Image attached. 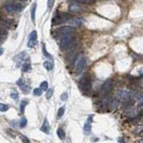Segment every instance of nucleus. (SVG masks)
<instances>
[{
  "instance_id": "obj_5",
  "label": "nucleus",
  "mask_w": 143,
  "mask_h": 143,
  "mask_svg": "<svg viewBox=\"0 0 143 143\" xmlns=\"http://www.w3.org/2000/svg\"><path fill=\"white\" fill-rule=\"evenodd\" d=\"M72 19V15L69 14H60L55 15V17L53 18L52 22H53V24H60V23H64V22H69L70 20Z\"/></svg>"
},
{
  "instance_id": "obj_35",
  "label": "nucleus",
  "mask_w": 143,
  "mask_h": 143,
  "mask_svg": "<svg viewBox=\"0 0 143 143\" xmlns=\"http://www.w3.org/2000/svg\"><path fill=\"white\" fill-rule=\"evenodd\" d=\"M67 98H68V95H67V93H63V94L61 95V99L63 100V101H66Z\"/></svg>"
},
{
  "instance_id": "obj_16",
  "label": "nucleus",
  "mask_w": 143,
  "mask_h": 143,
  "mask_svg": "<svg viewBox=\"0 0 143 143\" xmlns=\"http://www.w3.org/2000/svg\"><path fill=\"white\" fill-rule=\"evenodd\" d=\"M56 133H57V136H58V138L60 139H65V131H64L62 128H58L57 129V131H56Z\"/></svg>"
},
{
  "instance_id": "obj_36",
  "label": "nucleus",
  "mask_w": 143,
  "mask_h": 143,
  "mask_svg": "<svg viewBox=\"0 0 143 143\" xmlns=\"http://www.w3.org/2000/svg\"><path fill=\"white\" fill-rule=\"evenodd\" d=\"M73 1L78 4H87L88 3V0H73Z\"/></svg>"
},
{
  "instance_id": "obj_29",
  "label": "nucleus",
  "mask_w": 143,
  "mask_h": 143,
  "mask_svg": "<svg viewBox=\"0 0 143 143\" xmlns=\"http://www.w3.org/2000/svg\"><path fill=\"white\" fill-rule=\"evenodd\" d=\"M26 124H27V120L24 117H22V119H21V121H20V127L24 128L26 126Z\"/></svg>"
},
{
  "instance_id": "obj_43",
  "label": "nucleus",
  "mask_w": 143,
  "mask_h": 143,
  "mask_svg": "<svg viewBox=\"0 0 143 143\" xmlns=\"http://www.w3.org/2000/svg\"><path fill=\"white\" fill-rule=\"evenodd\" d=\"M20 1H28V0H20Z\"/></svg>"
},
{
  "instance_id": "obj_44",
  "label": "nucleus",
  "mask_w": 143,
  "mask_h": 143,
  "mask_svg": "<svg viewBox=\"0 0 143 143\" xmlns=\"http://www.w3.org/2000/svg\"><path fill=\"white\" fill-rule=\"evenodd\" d=\"M1 39H2V38H1V37H0V40H1Z\"/></svg>"
},
{
  "instance_id": "obj_33",
  "label": "nucleus",
  "mask_w": 143,
  "mask_h": 143,
  "mask_svg": "<svg viewBox=\"0 0 143 143\" xmlns=\"http://www.w3.org/2000/svg\"><path fill=\"white\" fill-rule=\"evenodd\" d=\"M11 97H12L13 98H14V99H17L18 98V93H17V91H12L11 92Z\"/></svg>"
},
{
  "instance_id": "obj_15",
  "label": "nucleus",
  "mask_w": 143,
  "mask_h": 143,
  "mask_svg": "<svg viewBox=\"0 0 143 143\" xmlns=\"http://www.w3.org/2000/svg\"><path fill=\"white\" fill-rule=\"evenodd\" d=\"M81 21H82V20L80 19V18H76V19H73V21L70 22V24L71 26H73V27H79L80 24L82 23Z\"/></svg>"
},
{
  "instance_id": "obj_11",
  "label": "nucleus",
  "mask_w": 143,
  "mask_h": 143,
  "mask_svg": "<svg viewBox=\"0 0 143 143\" xmlns=\"http://www.w3.org/2000/svg\"><path fill=\"white\" fill-rule=\"evenodd\" d=\"M91 120H92V116H90L88 121H87L86 124H84L83 130H84V132L86 134H90V131H91Z\"/></svg>"
},
{
  "instance_id": "obj_23",
  "label": "nucleus",
  "mask_w": 143,
  "mask_h": 143,
  "mask_svg": "<svg viewBox=\"0 0 143 143\" xmlns=\"http://www.w3.org/2000/svg\"><path fill=\"white\" fill-rule=\"evenodd\" d=\"M6 132L8 134V135L11 136V137H12V138H15V136L18 134L15 131H13V130H11V129H7V130H6Z\"/></svg>"
},
{
  "instance_id": "obj_4",
  "label": "nucleus",
  "mask_w": 143,
  "mask_h": 143,
  "mask_svg": "<svg viewBox=\"0 0 143 143\" xmlns=\"http://www.w3.org/2000/svg\"><path fill=\"white\" fill-rule=\"evenodd\" d=\"M69 34H73V29L70 26H65V27H61L59 29L55 30V32H54V35L55 37H59L62 38L65 37L66 35H69Z\"/></svg>"
},
{
  "instance_id": "obj_3",
  "label": "nucleus",
  "mask_w": 143,
  "mask_h": 143,
  "mask_svg": "<svg viewBox=\"0 0 143 143\" xmlns=\"http://www.w3.org/2000/svg\"><path fill=\"white\" fill-rule=\"evenodd\" d=\"M87 67V60L84 55H80L77 59L76 63H75V73L77 74L81 73Z\"/></svg>"
},
{
  "instance_id": "obj_19",
  "label": "nucleus",
  "mask_w": 143,
  "mask_h": 143,
  "mask_svg": "<svg viewBox=\"0 0 143 143\" xmlns=\"http://www.w3.org/2000/svg\"><path fill=\"white\" fill-rule=\"evenodd\" d=\"M42 52H43V55H45L47 58H52L50 54H48V52L47 51V48H46V45L45 44H42Z\"/></svg>"
},
{
  "instance_id": "obj_17",
  "label": "nucleus",
  "mask_w": 143,
  "mask_h": 143,
  "mask_svg": "<svg viewBox=\"0 0 143 143\" xmlns=\"http://www.w3.org/2000/svg\"><path fill=\"white\" fill-rule=\"evenodd\" d=\"M32 69V66H31V63H30V61H27L25 63L22 65V72H29L30 70Z\"/></svg>"
},
{
  "instance_id": "obj_39",
  "label": "nucleus",
  "mask_w": 143,
  "mask_h": 143,
  "mask_svg": "<svg viewBox=\"0 0 143 143\" xmlns=\"http://www.w3.org/2000/svg\"><path fill=\"white\" fill-rule=\"evenodd\" d=\"M5 19V17L4 16H3V14H1V13H0V23H1V22H3V20Z\"/></svg>"
},
{
  "instance_id": "obj_26",
  "label": "nucleus",
  "mask_w": 143,
  "mask_h": 143,
  "mask_svg": "<svg viewBox=\"0 0 143 143\" xmlns=\"http://www.w3.org/2000/svg\"><path fill=\"white\" fill-rule=\"evenodd\" d=\"M39 88L41 89L42 90H44V91H45V90H47V89H48V83L47 82V81H42L41 83H40V87H39Z\"/></svg>"
},
{
  "instance_id": "obj_22",
  "label": "nucleus",
  "mask_w": 143,
  "mask_h": 143,
  "mask_svg": "<svg viewBox=\"0 0 143 143\" xmlns=\"http://www.w3.org/2000/svg\"><path fill=\"white\" fill-rule=\"evenodd\" d=\"M43 65L47 71H51L52 69H53V65H52L50 62H48V61H46V62H44Z\"/></svg>"
},
{
  "instance_id": "obj_42",
  "label": "nucleus",
  "mask_w": 143,
  "mask_h": 143,
  "mask_svg": "<svg viewBox=\"0 0 143 143\" xmlns=\"http://www.w3.org/2000/svg\"><path fill=\"white\" fill-rule=\"evenodd\" d=\"M138 143H143V139H141L140 140H139V142H138Z\"/></svg>"
},
{
  "instance_id": "obj_18",
  "label": "nucleus",
  "mask_w": 143,
  "mask_h": 143,
  "mask_svg": "<svg viewBox=\"0 0 143 143\" xmlns=\"http://www.w3.org/2000/svg\"><path fill=\"white\" fill-rule=\"evenodd\" d=\"M28 105V101L27 100H22L21 104H20V110H21V113L23 114L24 109H25V106Z\"/></svg>"
},
{
  "instance_id": "obj_37",
  "label": "nucleus",
  "mask_w": 143,
  "mask_h": 143,
  "mask_svg": "<svg viewBox=\"0 0 143 143\" xmlns=\"http://www.w3.org/2000/svg\"><path fill=\"white\" fill-rule=\"evenodd\" d=\"M143 106V96L138 101V106Z\"/></svg>"
},
{
  "instance_id": "obj_14",
  "label": "nucleus",
  "mask_w": 143,
  "mask_h": 143,
  "mask_svg": "<svg viewBox=\"0 0 143 143\" xmlns=\"http://www.w3.org/2000/svg\"><path fill=\"white\" fill-rule=\"evenodd\" d=\"M69 10H70V12L73 13V14H77V13L81 12L80 7H79V6H76V5H71V6H69Z\"/></svg>"
},
{
  "instance_id": "obj_7",
  "label": "nucleus",
  "mask_w": 143,
  "mask_h": 143,
  "mask_svg": "<svg viewBox=\"0 0 143 143\" xmlns=\"http://www.w3.org/2000/svg\"><path fill=\"white\" fill-rule=\"evenodd\" d=\"M116 97L120 100V102L121 101H127V100L129 99L130 97H131V93H130L129 90H121L120 92H118Z\"/></svg>"
},
{
  "instance_id": "obj_28",
  "label": "nucleus",
  "mask_w": 143,
  "mask_h": 143,
  "mask_svg": "<svg viewBox=\"0 0 143 143\" xmlns=\"http://www.w3.org/2000/svg\"><path fill=\"white\" fill-rule=\"evenodd\" d=\"M9 106L6 104H3V103H0V111L1 112H6L8 110Z\"/></svg>"
},
{
  "instance_id": "obj_32",
  "label": "nucleus",
  "mask_w": 143,
  "mask_h": 143,
  "mask_svg": "<svg viewBox=\"0 0 143 143\" xmlns=\"http://www.w3.org/2000/svg\"><path fill=\"white\" fill-rule=\"evenodd\" d=\"M20 138H21V139H22V141L23 143H30V140H29V139H28L26 136H24V135H22V134H21L20 135Z\"/></svg>"
},
{
  "instance_id": "obj_24",
  "label": "nucleus",
  "mask_w": 143,
  "mask_h": 143,
  "mask_svg": "<svg viewBox=\"0 0 143 143\" xmlns=\"http://www.w3.org/2000/svg\"><path fill=\"white\" fill-rule=\"evenodd\" d=\"M37 43H38L37 39H29V41H28V47H34L37 45Z\"/></svg>"
},
{
  "instance_id": "obj_2",
  "label": "nucleus",
  "mask_w": 143,
  "mask_h": 143,
  "mask_svg": "<svg viewBox=\"0 0 143 143\" xmlns=\"http://www.w3.org/2000/svg\"><path fill=\"white\" fill-rule=\"evenodd\" d=\"M4 8L9 14H15L21 12L23 9V6L18 1H8L4 5Z\"/></svg>"
},
{
  "instance_id": "obj_1",
  "label": "nucleus",
  "mask_w": 143,
  "mask_h": 143,
  "mask_svg": "<svg viewBox=\"0 0 143 143\" xmlns=\"http://www.w3.org/2000/svg\"><path fill=\"white\" fill-rule=\"evenodd\" d=\"M75 44V38L73 34H69L65 37H63L60 39V48L64 51L69 50V49L73 48Z\"/></svg>"
},
{
  "instance_id": "obj_31",
  "label": "nucleus",
  "mask_w": 143,
  "mask_h": 143,
  "mask_svg": "<svg viewBox=\"0 0 143 143\" xmlns=\"http://www.w3.org/2000/svg\"><path fill=\"white\" fill-rule=\"evenodd\" d=\"M53 92H54V90H52V89H50V90H48L47 91V93H46V98H47V99H49V98L52 97V95H53Z\"/></svg>"
},
{
  "instance_id": "obj_12",
  "label": "nucleus",
  "mask_w": 143,
  "mask_h": 143,
  "mask_svg": "<svg viewBox=\"0 0 143 143\" xmlns=\"http://www.w3.org/2000/svg\"><path fill=\"white\" fill-rule=\"evenodd\" d=\"M40 131L46 134H49V132H50V125H49V123L47 119L44 120V123L42 124L41 128H40Z\"/></svg>"
},
{
  "instance_id": "obj_25",
  "label": "nucleus",
  "mask_w": 143,
  "mask_h": 143,
  "mask_svg": "<svg viewBox=\"0 0 143 143\" xmlns=\"http://www.w3.org/2000/svg\"><path fill=\"white\" fill-rule=\"evenodd\" d=\"M6 35H7V31L6 30V28L0 27V37L5 38Z\"/></svg>"
},
{
  "instance_id": "obj_6",
  "label": "nucleus",
  "mask_w": 143,
  "mask_h": 143,
  "mask_svg": "<svg viewBox=\"0 0 143 143\" xmlns=\"http://www.w3.org/2000/svg\"><path fill=\"white\" fill-rule=\"evenodd\" d=\"M80 89L82 90H89L91 88V82H90V78L87 76H83L82 78L80 80V83H79Z\"/></svg>"
},
{
  "instance_id": "obj_21",
  "label": "nucleus",
  "mask_w": 143,
  "mask_h": 143,
  "mask_svg": "<svg viewBox=\"0 0 143 143\" xmlns=\"http://www.w3.org/2000/svg\"><path fill=\"white\" fill-rule=\"evenodd\" d=\"M65 106H61L60 108L58 109V112H57V118H61L62 116H64L65 114Z\"/></svg>"
},
{
  "instance_id": "obj_20",
  "label": "nucleus",
  "mask_w": 143,
  "mask_h": 143,
  "mask_svg": "<svg viewBox=\"0 0 143 143\" xmlns=\"http://www.w3.org/2000/svg\"><path fill=\"white\" fill-rule=\"evenodd\" d=\"M36 7H37V4H33L32 5V22H35V13H36Z\"/></svg>"
},
{
  "instance_id": "obj_41",
  "label": "nucleus",
  "mask_w": 143,
  "mask_h": 143,
  "mask_svg": "<svg viewBox=\"0 0 143 143\" xmlns=\"http://www.w3.org/2000/svg\"><path fill=\"white\" fill-rule=\"evenodd\" d=\"M3 53H4V49H3V48H0V55H2Z\"/></svg>"
},
{
  "instance_id": "obj_38",
  "label": "nucleus",
  "mask_w": 143,
  "mask_h": 143,
  "mask_svg": "<svg viewBox=\"0 0 143 143\" xmlns=\"http://www.w3.org/2000/svg\"><path fill=\"white\" fill-rule=\"evenodd\" d=\"M118 142L119 143H125V141H124V138H119V139H118Z\"/></svg>"
},
{
  "instance_id": "obj_40",
  "label": "nucleus",
  "mask_w": 143,
  "mask_h": 143,
  "mask_svg": "<svg viewBox=\"0 0 143 143\" xmlns=\"http://www.w3.org/2000/svg\"><path fill=\"white\" fill-rule=\"evenodd\" d=\"M139 137H142L143 138V130L139 133Z\"/></svg>"
},
{
  "instance_id": "obj_27",
  "label": "nucleus",
  "mask_w": 143,
  "mask_h": 143,
  "mask_svg": "<svg viewBox=\"0 0 143 143\" xmlns=\"http://www.w3.org/2000/svg\"><path fill=\"white\" fill-rule=\"evenodd\" d=\"M33 94L35 95V96H37V97L40 96V95L42 94V90H41L40 88H36V89H34Z\"/></svg>"
},
{
  "instance_id": "obj_13",
  "label": "nucleus",
  "mask_w": 143,
  "mask_h": 143,
  "mask_svg": "<svg viewBox=\"0 0 143 143\" xmlns=\"http://www.w3.org/2000/svg\"><path fill=\"white\" fill-rule=\"evenodd\" d=\"M120 103V100L118 99L116 97H115L113 99H112V101L110 102V107L112 108V109H116V107L118 106V105H119Z\"/></svg>"
},
{
  "instance_id": "obj_8",
  "label": "nucleus",
  "mask_w": 143,
  "mask_h": 143,
  "mask_svg": "<svg viewBox=\"0 0 143 143\" xmlns=\"http://www.w3.org/2000/svg\"><path fill=\"white\" fill-rule=\"evenodd\" d=\"M113 89V80H107L104 82V84L101 87V92L104 94H107L111 91Z\"/></svg>"
},
{
  "instance_id": "obj_30",
  "label": "nucleus",
  "mask_w": 143,
  "mask_h": 143,
  "mask_svg": "<svg viewBox=\"0 0 143 143\" xmlns=\"http://www.w3.org/2000/svg\"><path fill=\"white\" fill-rule=\"evenodd\" d=\"M38 38V34H37V32L36 31H33L32 33L30 34V37H29V39H37Z\"/></svg>"
},
{
  "instance_id": "obj_9",
  "label": "nucleus",
  "mask_w": 143,
  "mask_h": 143,
  "mask_svg": "<svg viewBox=\"0 0 143 143\" xmlns=\"http://www.w3.org/2000/svg\"><path fill=\"white\" fill-rule=\"evenodd\" d=\"M1 25L6 29H12L14 26V21L12 19H9V18H5L3 22H1Z\"/></svg>"
},
{
  "instance_id": "obj_45",
  "label": "nucleus",
  "mask_w": 143,
  "mask_h": 143,
  "mask_svg": "<svg viewBox=\"0 0 143 143\" xmlns=\"http://www.w3.org/2000/svg\"><path fill=\"white\" fill-rule=\"evenodd\" d=\"M142 121H143V118H142Z\"/></svg>"
},
{
  "instance_id": "obj_10",
  "label": "nucleus",
  "mask_w": 143,
  "mask_h": 143,
  "mask_svg": "<svg viewBox=\"0 0 143 143\" xmlns=\"http://www.w3.org/2000/svg\"><path fill=\"white\" fill-rule=\"evenodd\" d=\"M17 85H19L20 89H21V90H22L24 93H28L30 91V86L24 82V80H22V79H20V80H18Z\"/></svg>"
},
{
  "instance_id": "obj_34",
  "label": "nucleus",
  "mask_w": 143,
  "mask_h": 143,
  "mask_svg": "<svg viewBox=\"0 0 143 143\" xmlns=\"http://www.w3.org/2000/svg\"><path fill=\"white\" fill-rule=\"evenodd\" d=\"M54 3H55V0H48L47 1V7L52 8V6H54Z\"/></svg>"
}]
</instances>
